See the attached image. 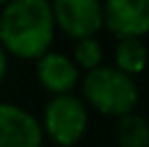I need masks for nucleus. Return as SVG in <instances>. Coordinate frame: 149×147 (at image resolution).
<instances>
[{"label": "nucleus", "instance_id": "nucleus-3", "mask_svg": "<svg viewBox=\"0 0 149 147\" xmlns=\"http://www.w3.org/2000/svg\"><path fill=\"white\" fill-rule=\"evenodd\" d=\"M39 121L43 136L56 147H76L89 130V106L76 93L50 95Z\"/></svg>", "mask_w": 149, "mask_h": 147}, {"label": "nucleus", "instance_id": "nucleus-9", "mask_svg": "<svg viewBox=\"0 0 149 147\" xmlns=\"http://www.w3.org/2000/svg\"><path fill=\"white\" fill-rule=\"evenodd\" d=\"M117 145L119 147H149V119L136 110L117 119Z\"/></svg>", "mask_w": 149, "mask_h": 147}, {"label": "nucleus", "instance_id": "nucleus-8", "mask_svg": "<svg viewBox=\"0 0 149 147\" xmlns=\"http://www.w3.org/2000/svg\"><path fill=\"white\" fill-rule=\"evenodd\" d=\"M112 65L127 76H141L149 65L145 37H119L112 50Z\"/></svg>", "mask_w": 149, "mask_h": 147}, {"label": "nucleus", "instance_id": "nucleus-12", "mask_svg": "<svg viewBox=\"0 0 149 147\" xmlns=\"http://www.w3.org/2000/svg\"><path fill=\"white\" fill-rule=\"evenodd\" d=\"M9 2V0H0V7H4V4H7Z\"/></svg>", "mask_w": 149, "mask_h": 147}, {"label": "nucleus", "instance_id": "nucleus-11", "mask_svg": "<svg viewBox=\"0 0 149 147\" xmlns=\"http://www.w3.org/2000/svg\"><path fill=\"white\" fill-rule=\"evenodd\" d=\"M7 72H9V54H7V50L0 45V84L7 78Z\"/></svg>", "mask_w": 149, "mask_h": 147}, {"label": "nucleus", "instance_id": "nucleus-1", "mask_svg": "<svg viewBox=\"0 0 149 147\" xmlns=\"http://www.w3.org/2000/svg\"><path fill=\"white\" fill-rule=\"evenodd\" d=\"M56 22L50 0H9L0 7V45L9 56L37 61L52 50Z\"/></svg>", "mask_w": 149, "mask_h": 147}, {"label": "nucleus", "instance_id": "nucleus-10", "mask_svg": "<svg viewBox=\"0 0 149 147\" xmlns=\"http://www.w3.org/2000/svg\"><path fill=\"white\" fill-rule=\"evenodd\" d=\"M71 59H74V63L80 67L82 74L104 65V45H102L100 37H84V39L74 41Z\"/></svg>", "mask_w": 149, "mask_h": 147}, {"label": "nucleus", "instance_id": "nucleus-6", "mask_svg": "<svg viewBox=\"0 0 149 147\" xmlns=\"http://www.w3.org/2000/svg\"><path fill=\"white\" fill-rule=\"evenodd\" d=\"M104 28L115 39L147 37L149 0H104Z\"/></svg>", "mask_w": 149, "mask_h": 147}, {"label": "nucleus", "instance_id": "nucleus-7", "mask_svg": "<svg viewBox=\"0 0 149 147\" xmlns=\"http://www.w3.org/2000/svg\"><path fill=\"white\" fill-rule=\"evenodd\" d=\"M35 72L41 89L50 95L74 93L82 80V72L74 63V59L56 50H48L43 56L35 61Z\"/></svg>", "mask_w": 149, "mask_h": 147}, {"label": "nucleus", "instance_id": "nucleus-4", "mask_svg": "<svg viewBox=\"0 0 149 147\" xmlns=\"http://www.w3.org/2000/svg\"><path fill=\"white\" fill-rule=\"evenodd\" d=\"M56 30L65 37H97L104 30V0H50Z\"/></svg>", "mask_w": 149, "mask_h": 147}, {"label": "nucleus", "instance_id": "nucleus-2", "mask_svg": "<svg viewBox=\"0 0 149 147\" xmlns=\"http://www.w3.org/2000/svg\"><path fill=\"white\" fill-rule=\"evenodd\" d=\"M80 98L89 110L119 119L136 110L141 102V89L134 76L123 74L115 65H100L82 74Z\"/></svg>", "mask_w": 149, "mask_h": 147}, {"label": "nucleus", "instance_id": "nucleus-5", "mask_svg": "<svg viewBox=\"0 0 149 147\" xmlns=\"http://www.w3.org/2000/svg\"><path fill=\"white\" fill-rule=\"evenodd\" d=\"M39 117L13 102H0V147H43Z\"/></svg>", "mask_w": 149, "mask_h": 147}]
</instances>
